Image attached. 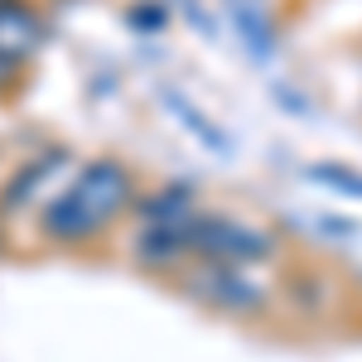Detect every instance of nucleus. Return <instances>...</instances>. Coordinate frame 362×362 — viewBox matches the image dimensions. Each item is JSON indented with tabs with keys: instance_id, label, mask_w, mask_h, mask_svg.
<instances>
[{
	"instance_id": "nucleus-2",
	"label": "nucleus",
	"mask_w": 362,
	"mask_h": 362,
	"mask_svg": "<svg viewBox=\"0 0 362 362\" xmlns=\"http://www.w3.org/2000/svg\"><path fill=\"white\" fill-rule=\"evenodd\" d=\"M189 251H194V266L208 261V266H261L276 256V237L261 232V227H247L237 218H223V213H198L189 223Z\"/></svg>"
},
{
	"instance_id": "nucleus-3",
	"label": "nucleus",
	"mask_w": 362,
	"mask_h": 362,
	"mask_svg": "<svg viewBox=\"0 0 362 362\" xmlns=\"http://www.w3.org/2000/svg\"><path fill=\"white\" fill-rule=\"evenodd\" d=\"M184 285L203 295V305H218V309H237V314H247V309L261 305V290H251L247 276L237 271V266H208V261H198L194 271L184 276Z\"/></svg>"
},
{
	"instance_id": "nucleus-4",
	"label": "nucleus",
	"mask_w": 362,
	"mask_h": 362,
	"mask_svg": "<svg viewBox=\"0 0 362 362\" xmlns=\"http://www.w3.org/2000/svg\"><path fill=\"white\" fill-rule=\"evenodd\" d=\"M44 44V20L29 0H0V68L25 63Z\"/></svg>"
},
{
	"instance_id": "nucleus-1",
	"label": "nucleus",
	"mask_w": 362,
	"mask_h": 362,
	"mask_svg": "<svg viewBox=\"0 0 362 362\" xmlns=\"http://www.w3.org/2000/svg\"><path fill=\"white\" fill-rule=\"evenodd\" d=\"M136 198V179L121 160H92V165L44 208V237L58 247H87L126 213Z\"/></svg>"
},
{
	"instance_id": "nucleus-5",
	"label": "nucleus",
	"mask_w": 362,
	"mask_h": 362,
	"mask_svg": "<svg viewBox=\"0 0 362 362\" xmlns=\"http://www.w3.org/2000/svg\"><path fill=\"white\" fill-rule=\"evenodd\" d=\"M309 174H314V179H329V184L343 189V194H358L362 198V174H353V169H343V165H314Z\"/></svg>"
}]
</instances>
